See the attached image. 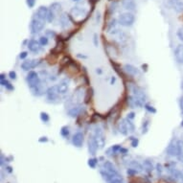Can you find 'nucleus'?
Returning <instances> with one entry per match:
<instances>
[{
  "label": "nucleus",
  "mask_w": 183,
  "mask_h": 183,
  "mask_svg": "<svg viewBox=\"0 0 183 183\" xmlns=\"http://www.w3.org/2000/svg\"><path fill=\"white\" fill-rule=\"evenodd\" d=\"M118 131L122 134V135L127 136L130 133H133L135 131V126L132 123L131 120H129L128 118H124L120 121L118 124Z\"/></svg>",
  "instance_id": "f257e3e1"
},
{
  "label": "nucleus",
  "mask_w": 183,
  "mask_h": 183,
  "mask_svg": "<svg viewBox=\"0 0 183 183\" xmlns=\"http://www.w3.org/2000/svg\"><path fill=\"white\" fill-rule=\"evenodd\" d=\"M26 82L32 91H34L38 86H40L42 84L40 75L36 71H29V73L26 76Z\"/></svg>",
  "instance_id": "f03ea898"
},
{
  "label": "nucleus",
  "mask_w": 183,
  "mask_h": 183,
  "mask_svg": "<svg viewBox=\"0 0 183 183\" xmlns=\"http://www.w3.org/2000/svg\"><path fill=\"white\" fill-rule=\"evenodd\" d=\"M135 22V15L131 12L122 13L118 17V23L123 27H131Z\"/></svg>",
  "instance_id": "7ed1b4c3"
},
{
  "label": "nucleus",
  "mask_w": 183,
  "mask_h": 183,
  "mask_svg": "<svg viewBox=\"0 0 183 183\" xmlns=\"http://www.w3.org/2000/svg\"><path fill=\"white\" fill-rule=\"evenodd\" d=\"M46 101L50 104H59L61 102V95L57 92V85H53L46 89Z\"/></svg>",
  "instance_id": "20e7f679"
},
{
  "label": "nucleus",
  "mask_w": 183,
  "mask_h": 183,
  "mask_svg": "<svg viewBox=\"0 0 183 183\" xmlns=\"http://www.w3.org/2000/svg\"><path fill=\"white\" fill-rule=\"evenodd\" d=\"M45 22L44 20H41V19H38L36 17H34L31 19L30 22V31L32 35H37L40 34L45 27Z\"/></svg>",
  "instance_id": "39448f33"
},
{
  "label": "nucleus",
  "mask_w": 183,
  "mask_h": 183,
  "mask_svg": "<svg viewBox=\"0 0 183 183\" xmlns=\"http://www.w3.org/2000/svg\"><path fill=\"white\" fill-rule=\"evenodd\" d=\"M93 135H94L96 143H97V146H98L99 150L104 149V145H105V137H104V130H102V128H100L98 126L96 127L93 131Z\"/></svg>",
  "instance_id": "423d86ee"
},
{
  "label": "nucleus",
  "mask_w": 183,
  "mask_h": 183,
  "mask_svg": "<svg viewBox=\"0 0 183 183\" xmlns=\"http://www.w3.org/2000/svg\"><path fill=\"white\" fill-rule=\"evenodd\" d=\"M166 151H167V155H170V156H176V157H177V156H179L181 153L183 152L182 151H181V149L179 148V146H178V144H177V141H171L170 142V144L168 145V147H167V149H166Z\"/></svg>",
  "instance_id": "0eeeda50"
},
{
  "label": "nucleus",
  "mask_w": 183,
  "mask_h": 183,
  "mask_svg": "<svg viewBox=\"0 0 183 183\" xmlns=\"http://www.w3.org/2000/svg\"><path fill=\"white\" fill-rule=\"evenodd\" d=\"M41 61L40 59H34V60H25L20 67H21V69L23 71H32V69L36 68V67H37L38 65L40 64Z\"/></svg>",
  "instance_id": "6e6552de"
},
{
  "label": "nucleus",
  "mask_w": 183,
  "mask_h": 183,
  "mask_svg": "<svg viewBox=\"0 0 183 183\" xmlns=\"http://www.w3.org/2000/svg\"><path fill=\"white\" fill-rule=\"evenodd\" d=\"M70 15L71 17H83L86 16L88 17V12L87 10L83 7H81L80 5H75L70 11Z\"/></svg>",
  "instance_id": "1a4fd4ad"
},
{
  "label": "nucleus",
  "mask_w": 183,
  "mask_h": 183,
  "mask_svg": "<svg viewBox=\"0 0 183 183\" xmlns=\"http://www.w3.org/2000/svg\"><path fill=\"white\" fill-rule=\"evenodd\" d=\"M127 102H128V104L130 109H141V108H144V105H145V104H146L144 101L134 97V96H132V95L129 96Z\"/></svg>",
  "instance_id": "9d476101"
},
{
  "label": "nucleus",
  "mask_w": 183,
  "mask_h": 183,
  "mask_svg": "<svg viewBox=\"0 0 183 183\" xmlns=\"http://www.w3.org/2000/svg\"><path fill=\"white\" fill-rule=\"evenodd\" d=\"M83 87H78L73 93V95L71 96L70 101H71V104L73 105H77V104H80V103L82 102V100L83 99V90H82Z\"/></svg>",
  "instance_id": "9b49d317"
},
{
  "label": "nucleus",
  "mask_w": 183,
  "mask_h": 183,
  "mask_svg": "<svg viewBox=\"0 0 183 183\" xmlns=\"http://www.w3.org/2000/svg\"><path fill=\"white\" fill-rule=\"evenodd\" d=\"M70 81L69 79H63L57 84V89L60 95H66L69 90Z\"/></svg>",
  "instance_id": "f8f14e48"
},
{
  "label": "nucleus",
  "mask_w": 183,
  "mask_h": 183,
  "mask_svg": "<svg viewBox=\"0 0 183 183\" xmlns=\"http://www.w3.org/2000/svg\"><path fill=\"white\" fill-rule=\"evenodd\" d=\"M48 13H49V8L46 6H40V7H38L37 10L35 12L34 17H36L38 19H41V20L47 21Z\"/></svg>",
  "instance_id": "ddd939ff"
},
{
  "label": "nucleus",
  "mask_w": 183,
  "mask_h": 183,
  "mask_svg": "<svg viewBox=\"0 0 183 183\" xmlns=\"http://www.w3.org/2000/svg\"><path fill=\"white\" fill-rule=\"evenodd\" d=\"M59 22H60V25H61V27L62 29H67V28H68L70 23H73L70 14L62 13L60 15V17H59Z\"/></svg>",
  "instance_id": "4468645a"
},
{
  "label": "nucleus",
  "mask_w": 183,
  "mask_h": 183,
  "mask_svg": "<svg viewBox=\"0 0 183 183\" xmlns=\"http://www.w3.org/2000/svg\"><path fill=\"white\" fill-rule=\"evenodd\" d=\"M41 44L40 43V41L36 40H30L27 43V48L28 50L34 53V54H37L41 51Z\"/></svg>",
  "instance_id": "2eb2a0df"
},
{
  "label": "nucleus",
  "mask_w": 183,
  "mask_h": 183,
  "mask_svg": "<svg viewBox=\"0 0 183 183\" xmlns=\"http://www.w3.org/2000/svg\"><path fill=\"white\" fill-rule=\"evenodd\" d=\"M124 71L126 72L129 76L130 77H140L141 76V72L140 70L137 68V67L133 66L132 64H125L123 67Z\"/></svg>",
  "instance_id": "dca6fc26"
},
{
  "label": "nucleus",
  "mask_w": 183,
  "mask_h": 183,
  "mask_svg": "<svg viewBox=\"0 0 183 183\" xmlns=\"http://www.w3.org/2000/svg\"><path fill=\"white\" fill-rule=\"evenodd\" d=\"M83 140H84L83 133L81 131H78V132H76L72 137V144L76 148H82L83 144Z\"/></svg>",
  "instance_id": "f3484780"
},
{
  "label": "nucleus",
  "mask_w": 183,
  "mask_h": 183,
  "mask_svg": "<svg viewBox=\"0 0 183 183\" xmlns=\"http://www.w3.org/2000/svg\"><path fill=\"white\" fill-rule=\"evenodd\" d=\"M122 7L127 10L128 12L134 13L136 11V2L135 0H121Z\"/></svg>",
  "instance_id": "a211bd4d"
},
{
  "label": "nucleus",
  "mask_w": 183,
  "mask_h": 183,
  "mask_svg": "<svg viewBox=\"0 0 183 183\" xmlns=\"http://www.w3.org/2000/svg\"><path fill=\"white\" fill-rule=\"evenodd\" d=\"M87 145H88V151H89V153H90V155H95L96 152H97V151L99 150V148L97 146V143H96V141H95L93 133L89 134Z\"/></svg>",
  "instance_id": "6ab92c4d"
},
{
  "label": "nucleus",
  "mask_w": 183,
  "mask_h": 183,
  "mask_svg": "<svg viewBox=\"0 0 183 183\" xmlns=\"http://www.w3.org/2000/svg\"><path fill=\"white\" fill-rule=\"evenodd\" d=\"M83 111H84V108L83 107V105L77 104V105H74V107H72L68 110V115L71 118H75L77 116H79V115H81Z\"/></svg>",
  "instance_id": "aec40b11"
},
{
  "label": "nucleus",
  "mask_w": 183,
  "mask_h": 183,
  "mask_svg": "<svg viewBox=\"0 0 183 183\" xmlns=\"http://www.w3.org/2000/svg\"><path fill=\"white\" fill-rule=\"evenodd\" d=\"M103 168L105 170V171H108L109 172H110L111 175H113L114 177H120L119 175V172L116 169V167H115L112 163L110 161H104V164H103Z\"/></svg>",
  "instance_id": "412c9836"
},
{
  "label": "nucleus",
  "mask_w": 183,
  "mask_h": 183,
  "mask_svg": "<svg viewBox=\"0 0 183 183\" xmlns=\"http://www.w3.org/2000/svg\"><path fill=\"white\" fill-rule=\"evenodd\" d=\"M175 57L176 61L179 63V64H183V43L178 44L176 49H175Z\"/></svg>",
  "instance_id": "4be33fe9"
},
{
  "label": "nucleus",
  "mask_w": 183,
  "mask_h": 183,
  "mask_svg": "<svg viewBox=\"0 0 183 183\" xmlns=\"http://www.w3.org/2000/svg\"><path fill=\"white\" fill-rule=\"evenodd\" d=\"M118 7H119V3L117 0H113V1H110L108 9H107V14L108 15H114L115 13H116V11L118 10Z\"/></svg>",
  "instance_id": "5701e85b"
},
{
  "label": "nucleus",
  "mask_w": 183,
  "mask_h": 183,
  "mask_svg": "<svg viewBox=\"0 0 183 183\" xmlns=\"http://www.w3.org/2000/svg\"><path fill=\"white\" fill-rule=\"evenodd\" d=\"M100 174H101L103 179L105 180L107 182H109V181H111L112 179H114L115 177H114L113 175H111L110 172H109L108 171H105L104 168L100 169Z\"/></svg>",
  "instance_id": "b1692460"
},
{
  "label": "nucleus",
  "mask_w": 183,
  "mask_h": 183,
  "mask_svg": "<svg viewBox=\"0 0 183 183\" xmlns=\"http://www.w3.org/2000/svg\"><path fill=\"white\" fill-rule=\"evenodd\" d=\"M121 148H122L121 145H113V146H111L110 148H109L107 150V151H105V155H109V156H111L113 155H116V153L120 152Z\"/></svg>",
  "instance_id": "393cba45"
},
{
  "label": "nucleus",
  "mask_w": 183,
  "mask_h": 183,
  "mask_svg": "<svg viewBox=\"0 0 183 183\" xmlns=\"http://www.w3.org/2000/svg\"><path fill=\"white\" fill-rule=\"evenodd\" d=\"M117 24L118 23V19H111V20L109 21V23H108V26H107V32L108 33H111L113 32L114 30H116V27H117Z\"/></svg>",
  "instance_id": "a878e982"
},
{
  "label": "nucleus",
  "mask_w": 183,
  "mask_h": 183,
  "mask_svg": "<svg viewBox=\"0 0 183 183\" xmlns=\"http://www.w3.org/2000/svg\"><path fill=\"white\" fill-rule=\"evenodd\" d=\"M143 170L148 174H151L153 170V165L151 160H145L143 162Z\"/></svg>",
  "instance_id": "bb28decb"
},
{
  "label": "nucleus",
  "mask_w": 183,
  "mask_h": 183,
  "mask_svg": "<svg viewBox=\"0 0 183 183\" xmlns=\"http://www.w3.org/2000/svg\"><path fill=\"white\" fill-rule=\"evenodd\" d=\"M49 9L52 10L55 14L57 15V14H60V12L62 11V4L60 2H54L50 5Z\"/></svg>",
  "instance_id": "cd10ccee"
},
{
  "label": "nucleus",
  "mask_w": 183,
  "mask_h": 183,
  "mask_svg": "<svg viewBox=\"0 0 183 183\" xmlns=\"http://www.w3.org/2000/svg\"><path fill=\"white\" fill-rule=\"evenodd\" d=\"M149 127H150V119H144L142 122V127H141V132L142 134H146L149 131Z\"/></svg>",
  "instance_id": "c85d7f7f"
},
{
  "label": "nucleus",
  "mask_w": 183,
  "mask_h": 183,
  "mask_svg": "<svg viewBox=\"0 0 183 183\" xmlns=\"http://www.w3.org/2000/svg\"><path fill=\"white\" fill-rule=\"evenodd\" d=\"M180 0H164V5L169 9H174Z\"/></svg>",
  "instance_id": "c756f323"
},
{
  "label": "nucleus",
  "mask_w": 183,
  "mask_h": 183,
  "mask_svg": "<svg viewBox=\"0 0 183 183\" xmlns=\"http://www.w3.org/2000/svg\"><path fill=\"white\" fill-rule=\"evenodd\" d=\"M1 85L4 86V87H5L8 91H14V90H15V86H14L11 83H10L7 79L1 81Z\"/></svg>",
  "instance_id": "7c9ffc66"
},
{
  "label": "nucleus",
  "mask_w": 183,
  "mask_h": 183,
  "mask_svg": "<svg viewBox=\"0 0 183 183\" xmlns=\"http://www.w3.org/2000/svg\"><path fill=\"white\" fill-rule=\"evenodd\" d=\"M70 134V130H69V127L68 126H63L61 128V135L63 138H68Z\"/></svg>",
  "instance_id": "2f4dec72"
},
{
  "label": "nucleus",
  "mask_w": 183,
  "mask_h": 183,
  "mask_svg": "<svg viewBox=\"0 0 183 183\" xmlns=\"http://www.w3.org/2000/svg\"><path fill=\"white\" fill-rule=\"evenodd\" d=\"M130 168L134 169V170H136L137 172H141L143 170V166L140 164V163H138L137 161H131L130 162Z\"/></svg>",
  "instance_id": "473e14b6"
},
{
  "label": "nucleus",
  "mask_w": 183,
  "mask_h": 183,
  "mask_svg": "<svg viewBox=\"0 0 183 183\" xmlns=\"http://www.w3.org/2000/svg\"><path fill=\"white\" fill-rule=\"evenodd\" d=\"M56 16H57V14H55L52 10L49 9V13H48V16H47V22H49V23L54 22Z\"/></svg>",
  "instance_id": "72a5a7b5"
},
{
  "label": "nucleus",
  "mask_w": 183,
  "mask_h": 183,
  "mask_svg": "<svg viewBox=\"0 0 183 183\" xmlns=\"http://www.w3.org/2000/svg\"><path fill=\"white\" fill-rule=\"evenodd\" d=\"M40 120H41L43 123L47 124L48 122L50 121V116H49V114H48L47 112H44V111L40 112Z\"/></svg>",
  "instance_id": "f704fd0d"
},
{
  "label": "nucleus",
  "mask_w": 183,
  "mask_h": 183,
  "mask_svg": "<svg viewBox=\"0 0 183 183\" xmlns=\"http://www.w3.org/2000/svg\"><path fill=\"white\" fill-rule=\"evenodd\" d=\"M38 41H40L41 46H46V45H48V43H49V37H48L47 36H41L40 37V40H38Z\"/></svg>",
  "instance_id": "c9c22d12"
},
{
  "label": "nucleus",
  "mask_w": 183,
  "mask_h": 183,
  "mask_svg": "<svg viewBox=\"0 0 183 183\" xmlns=\"http://www.w3.org/2000/svg\"><path fill=\"white\" fill-rule=\"evenodd\" d=\"M144 108H145V109H146L148 112H150V113H151V114H155V113H156L155 108L153 107V105H151L150 104H145V105H144Z\"/></svg>",
  "instance_id": "e433bc0d"
},
{
  "label": "nucleus",
  "mask_w": 183,
  "mask_h": 183,
  "mask_svg": "<svg viewBox=\"0 0 183 183\" xmlns=\"http://www.w3.org/2000/svg\"><path fill=\"white\" fill-rule=\"evenodd\" d=\"M97 163H98V159L95 158V157H92V158H89L88 159L87 164H88V166L90 168L94 169V168H96V165H97Z\"/></svg>",
  "instance_id": "4c0bfd02"
},
{
  "label": "nucleus",
  "mask_w": 183,
  "mask_h": 183,
  "mask_svg": "<svg viewBox=\"0 0 183 183\" xmlns=\"http://www.w3.org/2000/svg\"><path fill=\"white\" fill-rule=\"evenodd\" d=\"M130 145L133 147V148H137L138 147V144H139V140L136 138V137H133V136H130Z\"/></svg>",
  "instance_id": "58836bf2"
},
{
  "label": "nucleus",
  "mask_w": 183,
  "mask_h": 183,
  "mask_svg": "<svg viewBox=\"0 0 183 183\" xmlns=\"http://www.w3.org/2000/svg\"><path fill=\"white\" fill-rule=\"evenodd\" d=\"M177 36L178 37V40L183 43V27H180L178 28V30L177 32Z\"/></svg>",
  "instance_id": "ea45409f"
},
{
  "label": "nucleus",
  "mask_w": 183,
  "mask_h": 183,
  "mask_svg": "<svg viewBox=\"0 0 183 183\" xmlns=\"http://www.w3.org/2000/svg\"><path fill=\"white\" fill-rule=\"evenodd\" d=\"M8 76H9V78L11 79L12 81H15V80L17 79L16 72H15V71H14V70L10 71V72H9V74H8Z\"/></svg>",
  "instance_id": "a19ab883"
},
{
  "label": "nucleus",
  "mask_w": 183,
  "mask_h": 183,
  "mask_svg": "<svg viewBox=\"0 0 183 183\" xmlns=\"http://www.w3.org/2000/svg\"><path fill=\"white\" fill-rule=\"evenodd\" d=\"M93 44H94L95 47H98V45H99V36H98V34L93 35Z\"/></svg>",
  "instance_id": "79ce46f5"
},
{
  "label": "nucleus",
  "mask_w": 183,
  "mask_h": 183,
  "mask_svg": "<svg viewBox=\"0 0 183 183\" xmlns=\"http://www.w3.org/2000/svg\"><path fill=\"white\" fill-rule=\"evenodd\" d=\"M36 0H26V4H27L28 8L29 9L34 8L35 5H36Z\"/></svg>",
  "instance_id": "37998d69"
},
{
  "label": "nucleus",
  "mask_w": 183,
  "mask_h": 183,
  "mask_svg": "<svg viewBox=\"0 0 183 183\" xmlns=\"http://www.w3.org/2000/svg\"><path fill=\"white\" fill-rule=\"evenodd\" d=\"M127 172H128V175L130 176V177H134L136 174H137V171L136 170H134V169H132V168H130V169H128V171H127Z\"/></svg>",
  "instance_id": "c03bdc74"
},
{
  "label": "nucleus",
  "mask_w": 183,
  "mask_h": 183,
  "mask_svg": "<svg viewBox=\"0 0 183 183\" xmlns=\"http://www.w3.org/2000/svg\"><path fill=\"white\" fill-rule=\"evenodd\" d=\"M27 57H28V52H27V51H23V52H21L20 54H19V56H18L19 59L22 60V61H25Z\"/></svg>",
  "instance_id": "a18cd8bd"
},
{
  "label": "nucleus",
  "mask_w": 183,
  "mask_h": 183,
  "mask_svg": "<svg viewBox=\"0 0 183 183\" xmlns=\"http://www.w3.org/2000/svg\"><path fill=\"white\" fill-rule=\"evenodd\" d=\"M109 183H125V182L121 177H115L114 179H112L111 181H109Z\"/></svg>",
  "instance_id": "49530a36"
},
{
  "label": "nucleus",
  "mask_w": 183,
  "mask_h": 183,
  "mask_svg": "<svg viewBox=\"0 0 183 183\" xmlns=\"http://www.w3.org/2000/svg\"><path fill=\"white\" fill-rule=\"evenodd\" d=\"M156 170H157V172L159 174V176H161L162 175V172H163V166L160 164V163L156 164Z\"/></svg>",
  "instance_id": "de8ad7c7"
},
{
  "label": "nucleus",
  "mask_w": 183,
  "mask_h": 183,
  "mask_svg": "<svg viewBox=\"0 0 183 183\" xmlns=\"http://www.w3.org/2000/svg\"><path fill=\"white\" fill-rule=\"evenodd\" d=\"M126 118H128L129 120H133L134 118H135V113H134L133 111H131V112H130V113H128V115H127V117Z\"/></svg>",
  "instance_id": "09e8293b"
},
{
  "label": "nucleus",
  "mask_w": 183,
  "mask_h": 183,
  "mask_svg": "<svg viewBox=\"0 0 183 183\" xmlns=\"http://www.w3.org/2000/svg\"><path fill=\"white\" fill-rule=\"evenodd\" d=\"M46 36H52V37H56V36H57V34H56L54 31H52V30H47V31H46Z\"/></svg>",
  "instance_id": "8fccbe9b"
},
{
  "label": "nucleus",
  "mask_w": 183,
  "mask_h": 183,
  "mask_svg": "<svg viewBox=\"0 0 183 183\" xmlns=\"http://www.w3.org/2000/svg\"><path fill=\"white\" fill-rule=\"evenodd\" d=\"M5 162H7V160H6V157L4 156L3 153H1V155H0V164H1V166H4Z\"/></svg>",
  "instance_id": "3c124183"
},
{
  "label": "nucleus",
  "mask_w": 183,
  "mask_h": 183,
  "mask_svg": "<svg viewBox=\"0 0 183 183\" xmlns=\"http://www.w3.org/2000/svg\"><path fill=\"white\" fill-rule=\"evenodd\" d=\"M101 13L100 12H97V14H96V22L97 23H100L101 22Z\"/></svg>",
  "instance_id": "603ef678"
},
{
  "label": "nucleus",
  "mask_w": 183,
  "mask_h": 183,
  "mask_svg": "<svg viewBox=\"0 0 183 183\" xmlns=\"http://www.w3.org/2000/svg\"><path fill=\"white\" fill-rule=\"evenodd\" d=\"M38 142L40 143H46V142H48V137L42 136V137H40V139H38Z\"/></svg>",
  "instance_id": "864d4df0"
},
{
  "label": "nucleus",
  "mask_w": 183,
  "mask_h": 183,
  "mask_svg": "<svg viewBox=\"0 0 183 183\" xmlns=\"http://www.w3.org/2000/svg\"><path fill=\"white\" fill-rule=\"evenodd\" d=\"M128 149H125V148H121V150H120V153H122V155H127L128 153Z\"/></svg>",
  "instance_id": "5fc2aeb1"
},
{
  "label": "nucleus",
  "mask_w": 183,
  "mask_h": 183,
  "mask_svg": "<svg viewBox=\"0 0 183 183\" xmlns=\"http://www.w3.org/2000/svg\"><path fill=\"white\" fill-rule=\"evenodd\" d=\"M6 171L8 172H10V174H12V172H13V168L11 166H6Z\"/></svg>",
  "instance_id": "6e6d98bb"
},
{
  "label": "nucleus",
  "mask_w": 183,
  "mask_h": 183,
  "mask_svg": "<svg viewBox=\"0 0 183 183\" xmlns=\"http://www.w3.org/2000/svg\"><path fill=\"white\" fill-rule=\"evenodd\" d=\"M77 57H78L79 59H87V56H85V55H81V54H78V55H77Z\"/></svg>",
  "instance_id": "4d7b16f0"
},
{
  "label": "nucleus",
  "mask_w": 183,
  "mask_h": 183,
  "mask_svg": "<svg viewBox=\"0 0 183 183\" xmlns=\"http://www.w3.org/2000/svg\"><path fill=\"white\" fill-rule=\"evenodd\" d=\"M115 83H116V78H115V77H111V79H110V83H111V84H114Z\"/></svg>",
  "instance_id": "13d9d810"
},
{
  "label": "nucleus",
  "mask_w": 183,
  "mask_h": 183,
  "mask_svg": "<svg viewBox=\"0 0 183 183\" xmlns=\"http://www.w3.org/2000/svg\"><path fill=\"white\" fill-rule=\"evenodd\" d=\"M177 158H178V161H180L181 163H183V152L181 153L179 156H177Z\"/></svg>",
  "instance_id": "bf43d9fd"
},
{
  "label": "nucleus",
  "mask_w": 183,
  "mask_h": 183,
  "mask_svg": "<svg viewBox=\"0 0 183 183\" xmlns=\"http://www.w3.org/2000/svg\"><path fill=\"white\" fill-rule=\"evenodd\" d=\"M0 80H1V81H3V80H6V76H5V74H1V75H0Z\"/></svg>",
  "instance_id": "052dcab7"
},
{
  "label": "nucleus",
  "mask_w": 183,
  "mask_h": 183,
  "mask_svg": "<svg viewBox=\"0 0 183 183\" xmlns=\"http://www.w3.org/2000/svg\"><path fill=\"white\" fill-rule=\"evenodd\" d=\"M96 73L99 74V75H101V74L103 73V70H102L101 68H97V69H96Z\"/></svg>",
  "instance_id": "680f3d73"
},
{
  "label": "nucleus",
  "mask_w": 183,
  "mask_h": 183,
  "mask_svg": "<svg viewBox=\"0 0 183 183\" xmlns=\"http://www.w3.org/2000/svg\"><path fill=\"white\" fill-rule=\"evenodd\" d=\"M180 127L183 128V119H182V121H181V123H180Z\"/></svg>",
  "instance_id": "e2e57ef3"
},
{
  "label": "nucleus",
  "mask_w": 183,
  "mask_h": 183,
  "mask_svg": "<svg viewBox=\"0 0 183 183\" xmlns=\"http://www.w3.org/2000/svg\"><path fill=\"white\" fill-rule=\"evenodd\" d=\"M72 1H73V2H80L81 0H72Z\"/></svg>",
  "instance_id": "0e129e2a"
},
{
  "label": "nucleus",
  "mask_w": 183,
  "mask_h": 183,
  "mask_svg": "<svg viewBox=\"0 0 183 183\" xmlns=\"http://www.w3.org/2000/svg\"><path fill=\"white\" fill-rule=\"evenodd\" d=\"M181 176H182V178H183V169L181 170ZM182 178H181V179H182Z\"/></svg>",
  "instance_id": "69168bd1"
},
{
  "label": "nucleus",
  "mask_w": 183,
  "mask_h": 183,
  "mask_svg": "<svg viewBox=\"0 0 183 183\" xmlns=\"http://www.w3.org/2000/svg\"><path fill=\"white\" fill-rule=\"evenodd\" d=\"M181 88H182V90H183V82L181 83Z\"/></svg>",
  "instance_id": "338daca9"
},
{
  "label": "nucleus",
  "mask_w": 183,
  "mask_h": 183,
  "mask_svg": "<svg viewBox=\"0 0 183 183\" xmlns=\"http://www.w3.org/2000/svg\"><path fill=\"white\" fill-rule=\"evenodd\" d=\"M109 1H113V0H109ZM117 1H118V0H117Z\"/></svg>",
  "instance_id": "774afa93"
}]
</instances>
